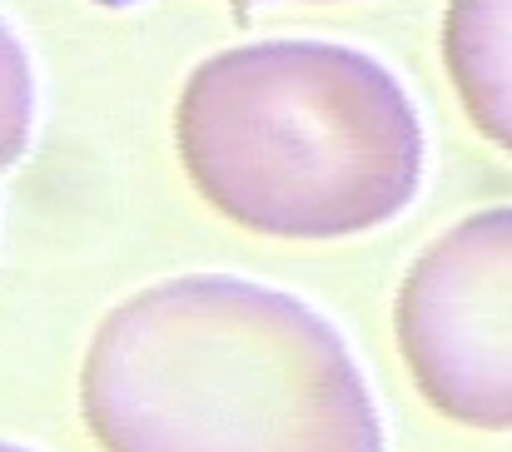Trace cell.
<instances>
[{"label": "cell", "mask_w": 512, "mask_h": 452, "mask_svg": "<svg viewBox=\"0 0 512 452\" xmlns=\"http://www.w3.org/2000/svg\"><path fill=\"white\" fill-rule=\"evenodd\" d=\"M80 423L100 452H388L339 323L224 269L105 308L80 363Z\"/></svg>", "instance_id": "obj_1"}, {"label": "cell", "mask_w": 512, "mask_h": 452, "mask_svg": "<svg viewBox=\"0 0 512 452\" xmlns=\"http://www.w3.org/2000/svg\"><path fill=\"white\" fill-rule=\"evenodd\" d=\"M174 150L219 219L279 244L388 229L428 174L408 85L363 45L324 35L204 55L174 105Z\"/></svg>", "instance_id": "obj_2"}, {"label": "cell", "mask_w": 512, "mask_h": 452, "mask_svg": "<svg viewBox=\"0 0 512 452\" xmlns=\"http://www.w3.org/2000/svg\"><path fill=\"white\" fill-rule=\"evenodd\" d=\"M393 343L443 423L512 433V204L463 214L413 254L393 294Z\"/></svg>", "instance_id": "obj_3"}, {"label": "cell", "mask_w": 512, "mask_h": 452, "mask_svg": "<svg viewBox=\"0 0 512 452\" xmlns=\"http://www.w3.org/2000/svg\"><path fill=\"white\" fill-rule=\"evenodd\" d=\"M438 55L468 125L512 154V0H448Z\"/></svg>", "instance_id": "obj_4"}, {"label": "cell", "mask_w": 512, "mask_h": 452, "mask_svg": "<svg viewBox=\"0 0 512 452\" xmlns=\"http://www.w3.org/2000/svg\"><path fill=\"white\" fill-rule=\"evenodd\" d=\"M35 110H40L35 60L25 40L15 35V25L0 15V169L25 159L30 135H35Z\"/></svg>", "instance_id": "obj_5"}, {"label": "cell", "mask_w": 512, "mask_h": 452, "mask_svg": "<svg viewBox=\"0 0 512 452\" xmlns=\"http://www.w3.org/2000/svg\"><path fill=\"white\" fill-rule=\"evenodd\" d=\"M244 5H348V0H244Z\"/></svg>", "instance_id": "obj_6"}, {"label": "cell", "mask_w": 512, "mask_h": 452, "mask_svg": "<svg viewBox=\"0 0 512 452\" xmlns=\"http://www.w3.org/2000/svg\"><path fill=\"white\" fill-rule=\"evenodd\" d=\"M0 452H35V448H25V443H10V438H0Z\"/></svg>", "instance_id": "obj_7"}]
</instances>
